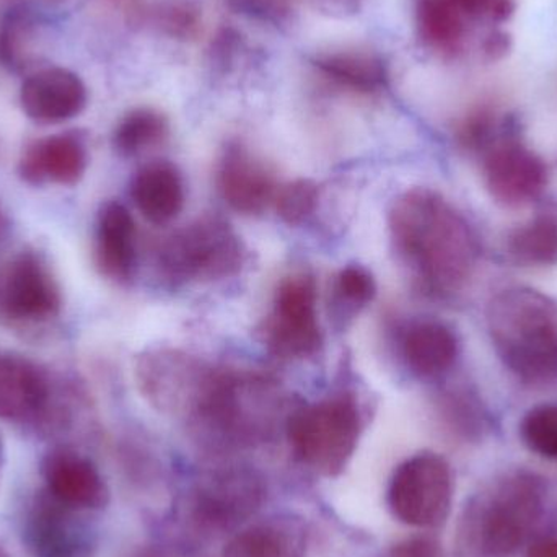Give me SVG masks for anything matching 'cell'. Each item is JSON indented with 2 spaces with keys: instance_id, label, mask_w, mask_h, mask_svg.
<instances>
[{
  "instance_id": "6da1fadb",
  "label": "cell",
  "mask_w": 557,
  "mask_h": 557,
  "mask_svg": "<svg viewBox=\"0 0 557 557\" xmlns=\"http://www.w3.org/2000/svg\"><path fill=\"white\" fill-rule=\"evenodd\" d=\"M389 228L399 257L428 294L461 290L476 268L480 247L470 224L432 189L403 195L393 206Z\"/></svg>"
},
{
  "instance_id": "7a4b0ae2",
  "label": "cell",
  "mask_w": 557,
  "mask_h": 557,
  "mask_svg": "<svg viewBox=\"0 0 557 557\" xmlns=\"http://www.w3.org/2000/svg\"><path fill=\"white\" fill-rule=\"evenodd\" d=\"M545 500L539 474H500L465 503L455 527V556L512 557L542 519Z\"/></svg>"
},
{
  "instance_id": "3957f363",
  "label": "cell",
  "mask_w": 557,
  "mask_h": 557,
  "mask_svg": "<svg viewBox=\"0 0 557 557\" xmlns=\"http://www.w3.org/2000/svg\"><path fill=\"white\" fill-rule=\"evenodd\" d=\"M491 343L510 373L529 385L557 376V304L532 287H510L487 305Z\"/></svg>"
},
{
  "instance_id": "277c9868",
  "label": "cell",
  "mask_w": 557,
  "mask_h": 557,
  "mask_svg": "<svg viewBox=\"0 0 557 557\" xmlns=\"http://www.w3.org/2000/svg\"><path fill=\"white\" fill-rule=\"evenodd\" d=\"M362 418L349 393L330 396L297 409L288 418L287 435L295 457L323 476H337L359 444Z\"/></svg>"
},
{
  "instance_id": "5b68a950",
  "label": "cell",
  "mask_w": 557,
  "mask_h": 557,
  "mask_svg": "<svg viewBox=\"0 0 557 557\" xmlns=\"http://www.w3.org/2000/svg\"><path fill=\"white\" fill-rule=\"evenodd\" d=\"M244 264V247L234 228L219 218H201L166 238L160 250L163 273L176 282L218 281Z\"/></svg>"
},
{
  "instance_id": "8992f818",
  "label": "cell",
  "mask_w": 557,
  "mask_h": 557,
  "mask_svg": "<svg viewBox=\"0 0 557 557\" xmlns=\"http://www.w3.org/2000/svg\"><path fill=\"white\" fill-rule=\"evenodd\" d=\"M454 500L450 465L437 454H419L399 465L389 483L393 516L406 525L434 529L447 520Z\"/></svg>"
},
{
  "instance_id": "52a82bcc",
  "label": "cell",
  "mask_w": 557,
  "mask_h": 557,
  "mask_svg": "<svg viewBox=\"0 0 557 557\" xmlns=\"http://www.w3.org/2000/svg\"><path fill=\"white\" fill-rule=\"evenodd\" d=\"M58 278L41 255L22 251L0 268V321L33 326L61 313Z\"/></svg>"
},
{
  "instance_id": "ba28073f",
  "label": "cell",
  "mask_w": 557,
  "mask_h": 557,
  "mask_svg": "<svg viewBox=\"0 0 557 557\" xmlns=\"http://www.w3.org/2000/svg\"><path fill=\"white\" fill-rule=\"evenodd\" d=\"M481 157L484 183L496 205L519 209L542 198L548 185V166L525 144L503 134Z\"/></svg>"
},
{
  "instance_id": "9c48e42d",
  "label": "cell",
  "mask_w": 557,
  "mask_h": 557,
  "mask_svg": "<svg viewBox=\"0 0 557 557\" xmlns=\"http://www.w3.org/2000/svg\"><path fill=\"white\" fill-rule=\"evenodd\" d=\"M267 341L270 349L282 359H305L320 350L323 336L318 323L313 277L298 274L281 282L273 317L268 323Z\"/></svg>"
},
{
  "instance_id": "30bf717a",
  "label": "cell",
  "mask_w": 557,
  "mask_h": 557,
  "mask_svg": "<svg viewBox=\"0 0 557 557\" xmlns=\"http://www.w3.org/2000/svg\"><path fill=\"white\" fill-rule=\"evenodd\" d=\"M264 500V484L253 471H219L195 491L193 517L201 529L225 532L257 513Z\"/></svg>"
},
{
  "instance_id": "8fae6325",
  "label": "cell",
  "mask_w": 557,
  "mask_h": 557,
  "mask_svg": "<svg viewBox=\"0 0 557 557\" xmlns=\"http://www.w3.org/2000/svg\"><path fill=\"white\" fill-rule=\"evenodd\" d=\"M77 510L39 494L25 517L23 540L33 557H91L90 533L78 522Z\"/></svg>"
},
{
  "instance_id": "7c38bea8",
  "label": "cell",
  "mask_w": 557,
  "mask_h": 557,
  "mask_svg": "<svg viewBox=\"0 0 557 557\" xmlns=\"http://www.w3.org/2000/svg\"><path fill=\"white\" fill-rule=\"evenodd\" d=\"M84 81L64 67L33 72L20 88L23 113L38 124H61L74 120L87 107Z\"/></svg>"
},
{
  "instance_id": "4fadbf2b",
  "label": "cell",
  "mask_w": 557,
  "mask_h": 557,
  "mask_svg": "<svg viewBox=\"0 0 557 557\" xmlns=\"http://www.w3.org/2000/svg\"><path fill=\"white\" fill-rule=\"evenodd\" d=\"M87 163V146L82 137L72 133L54 134L35 140L23 150L18 175L32 186L48 183L74 186L85 175Z\"/></svg>"
},
{
  "instance_id": "5bb4252c",
  "label": "cell",
  "mask_w": 557,
  "mask_h": 557,
  "mask_svg": "<svg viewBox=\"0 0 557 557\" xmlns=\"http://www.w3.org/2000/svg\"><path fill=\"white\" fill-rule=\"evenodd\" d=\"M51 398L48 373L18 354H0V419L35 421L45 414Z\"/></svg>"
},
{
  "instance_id": "9a60e30c",
  "label": "cell",
  "mask_w": 557,
  "mask_h": 557,
  "mask_svg": "<svg viewBox=\"0 0 557 557\" xmlns=\"http://www.w3.org/2000/svg\"><path fill=\"white\" fill-rule=\"evenodd\" d=\"M219 189L240 214H261L276 199V183L268 166L244 146L225 150L219 169Z\"/></svg>"
},
{
  "instance_id": "2e32d148",
  "label": "cell",
  "mask_w": 557,
  "mask_h": 557,
  "mask_svg": "<svg viewBox=\"0 0 557 557\" xmlns=\"http://www.w3.org/2000/svg\"><path fill=\"white\" fill-rule=\"evenodd\" d=\"M46 491L71 509L98 510L107 506L108 493L103 478L95 465L67 450L52 451L42 465Z\"/></svg>"
},
{
  "instance_id": "e0dca14e",
  "label": "cell",
  "mask_w": 557,
  "mask_h": 557,
  "mask_svg": "<svg viewBox=\"0 0 557 557\" xmlns=\"http://www.w3.org/2000/svg\"><path fill=\"white\" fill-rule=\"evenodd\" d=\"M95 261L100 273L117 284H127L136 274V224L120 202H108L98 214Z\"/></svg>"
},
{
  "instance_id": "ac0fdd59",
  "label": "cell",
  "mask_w": 557,
  "mask_h": 557,
  "mask_svg": "<svg viewBox=\"0 0 557 557\" xmlns=\"http://www.w3.org/2000/svg\"><path fill=\"white\" fill-rule=\"evenodd\" d=\"M403 359L422 379L444 375L455 366L460 352L457 334L441 321H418L403 336Z\"/></svg>"
},
{
  "instance_id": "d6986e66",
  "label": "cell",
  "mask_w": 557,
  "mask_h": 557,
  "mask_svg": "<svg viewBox=\"0 0 557 557\" xmlns=\"http://www.w3.org/2000/svg\"><path fill=\"white\" fill-rule=\"evenodd\" d=\"M131 196L140 214L156 225L178 218L185 205V188L178 170L169 162L144 165L134 176Z\"/></svg>"
},
{
  "instance_id": "ffe728a7",
  "label": "cell",
  "mask_w": 557,
  "mask_h": 557,
  "mask_svg": "<svg viewBox=\"0 0 557 557\" xmlns=\"http://www.w3.org/2000/svg\"><path fill=\"white\" fill-rule=\"evenodd\" d=\"M506 255L525 268L557 264V202H545L535 214L517 225L506 237Z\"/></svg>"
},
{
  "instance_id": "44dd1931",
  "label": "cell",
  "mask_w": 557,
  "mask_h": 557,
  "mask_svg": "<svg viewBox=\"0 0 557 557\" xmlns=\"http://www.w3.org/2000/svg\"><path fill=\"white\" fill-rule=\"evenodd\" d=\"M313 65L327 82L354 94H376L388 81L382 58L360 49L324 52L314 58Z\"/></svg>"
},
{
  "instance_id": "7402d4cb",
  "label": "cell",
  "mask_w": 557,
  "mask_h": 557,
  "mask_svg": "<svg viewBox=\"0 0 557 557\" xmlns=\"http://www.w3.org/2000/svg\"><path fill=\"white\" fill-rule=\"evenodd\" d=\"M305 530L292 519H274L242 530L224 557H305Z\"/></svg>"
},
{
  "instance_id": "603a6c76",
  "label": "cell",
  "mask_w": 557,
  "mask_h": 557,
  "mask_svg": "<svg viewBox=\"0 0 557 557\" xmlns=\"http://www.w3.org/2000/svg\"><path fill=\"white\" fill-rule=\"evenodd\" d=\"M416 23L422 41L432 51L455 54L463 41V13L450 0H418Z\"/></svg>"
},
{
  "instance_id": "cb8c5ba5",
  "label": "cell",
  "mask_w": 557,
  "mask_h": 557,
  "mask_svg": "<svg viewBox=\"0 0 557 557\" xmlns=\"http://www.w3.org/2000/svg\"><path fill=\"white\" fill-rule=\"evenodd\" d=\"M169 134L166 117L152 108L129 111L117 123L113 134V147L121 157H137L153 149Z\"/></svg>"
},
{
  "instance_id": "d4e9b609",
  "label": "cell",
  "mask_w": 557,
  "mask_h": 557,
  "mask_svg": "<svg viewBox=\"0 0 557 557\" xmlns=\"http://www.w3.org/2000/svg\"><path fill=\"white\" fill-rule=\"evenodd\" d=\"M36 28L38 20L26 7H15L3 15L0 22V62L3 67L15 74L28 71Z\"/></svg>"
},
{
  "instance_id": "484cf974",
  "label": "cell",
  "mask_w": 557,
  "mask_h": 557,
  "mask_svg": "<svg viewBox=\"0 0 557 557\" xmlns=\"http://www.w3.org/2000/svg\"><path fill=\"white\" fill-rule=\"evenodd\" d=\"M442 414L448 428L467 441H476L486 432L490 419L476 395L467 388L448 392L442 399Z\"/></svg>"
},
{
  "instance_id": "4316f807",
  "label": "cell",
  "mask_w": 557,
  "mask_h": 557,
  "mask_svg": "<svg viewBox=\"0 0 557 557\" xmlns=\"http://www.w3.org/2000/svg\"><path fill=\"white\" fill-rule=\"evenodd\" d=\"M523 444L543 458L557 460V406L539 405L520 422Z\"/></svg>"
},
{
  "instance_id": "83f0119b",
  "label": "cell",
  "mask_w": 557,
  "mask_h": 557,
  "mask_svg": "<svg viewBox=\"0 0 557 557\" xmlns=\"http://www.w3.org/2000/svg\"><path fill=\"white\" fill-rule=\"evenodd\" d=\"M318 198H320V191L311 180L288 183L278 189L274 199L277 215L290 227L305 224L317 211Z\"/></svg>"
},
{
  "instance_id": "f1b7e54d",
  "label": "cell",
  "mask_w": 557,
  "mask_h": 557,
  "mask_svg": "<svg viewBox=\"0 0 557 557\" xmlns=\"http://www.w3.org/2000/svg\"><path fill=\"white\" fill-rule=\"evenodd\" d=\"M153 25L175 38H193L199 29V12L188 2H170L149 12Z\"/></svg>"
},
{
  "instance_id": "f546056e",
  "label": "cell",
  "mask_w": 557,
  "mask_h": 557,
  "mask_svg": "<svg viewBox=\"0 0 557 557\" xmlns=\"http://www.w3.org/2000/svg\"><path fill=\"white\" fill-rule=\"evenodd\" d=\"M336 294L350 307H366L376 294L375 278L360 267H349L336 277Z\"/></svg>"
},
{
  "instance_id": "4dcf8cb0",
  "label": "cell",
  "mask_w": 557,
  "mask_h": 557,
  "mask_svg": "<svg viewBox=\"0 0 557 557\" xmlns=\"http://www.w3.org/2000/svg\"><path fill=\"white\" fill-rule=\"evenodd\" d=\"M227 3L240 15L274 26L287 25L294 12L292 0H227Z\"/></svg>"
},
{
  "instance_id": "1f68e13d",
  "label": "cell",
  "mask_w": 557,
  "mask_h": 557,
  "mask_svg": "<svg viewBox=\"0 0 557 557\" xmlns=\"http://www.w3.org/2000/svg\"><path fill=\"white\" fill-rule=\"evenodd\" d=\"M463 15H491L504 20L513 12L512 0H450Z\"/></svg>"
},
{
  "instance_id": "d6a6232c",
  "label": "cell",
  "mask_w": 557,
  "mask_h": 557,
  "mask_svg": "<svg viewBox=\"0 0 557 557\" xmlns=\"http://www.w3.org/2000/svg\"><path fill=\"white\" fill-rule=\"evenodd\" d=\"M389 557H444L442 546L431 536H414L393 546Z\"/></svg>"
},
{
  "instance_id": "836d02e7",
  "label": "cell",
  "mask_w": 557,
  "mask_h": 557,
  "mask_svg": "<svg viewBox=\"0 0 557 557\" xmlns=\"http://www.w3.org/2000/svg\"><path fill=\"white\" fill-rule=\"evenodd\" d=\"M314 9L334 16L354 15L359 12L362 0H308Z\"/></svg>"
},
{
  "instance_id": "e575fe53",
  "label": "cell",
  "mask_w": 557,
  "mask_h": 557,
  "mask_svg": "<svg viewBox=\"0 0 557 557\" xmlns=\"http://www.w3.org/2000/svg\"><path fill=\"white\" fill-rule=\"evenodd\" d=\"M484 49H486V54L490 55V59L496 61V59L504 58V55L509 52L510 38L506 33H494V35L487 39Z\"/></svg>"
},
{
  "instance_id": "d590c367",
  "label": "cell",
  "mask_w": 557,
  "mask_h": 557,
  "mask_svg": "<svg viewBox=\"0 0 557 557\" xmlns=\"http://www.w3.org/2000/svg\"><path fill=\"white\" fill-rule=\"evenodd\" d=\"M523 557H557V540H540L533 543Z\"/></svg>"
},
{
  "instance_id": "8d00e7d4",
  "label": "cell",
  "mask_w": 557,
  "mask_h": 557,
  "mask_svg": "<svg viewBox=\"0 0 557 557\" xmlns=\"http://www.w3.org/2000/svg\"><path fill=\"white\" fill-rule=\"evenodd\" d=\"M0 557H10L9 555H7V552L5 549L2 548V546H0Z\"/></svg>"
},
{
  "instance_id": "74e56055",
  "label": "cell",
  "mask_w": 557,
  "mask_h": 557,
  "mask_svg": "<svg viewBox=\"0 0 557 557\" xmlns=\"http://www.w3.org/2000/svg\"><path fill=\"white\" fill-rule=\"evenodd\" d=\"M46 2H61V0H46Z\"/></svg>"
},
{
  "instance_id": "f35d334b",
  "label": "cell",
  "mask_w": 557,
  "mask_h": 557,
  "mask_svg": "<svg viewBox=\"0 0 557 557\" xmlns=\"http://www.w3.org/2000/svg\"><path fill=\"white\" fill-rule=\"evenodd\" d=\"M140 557H156V556H152V555H144V556H140Z\"/></svg>"
},
{
  "instance_id": "ab89813d",
  "label": "cell",
  "mask_w": 557,
  "mask_h": 557,
  "mask_svg": "<svg viewBox=\"0 0 557 557\" xmlns=\"http://www.w3.org/2000/svg\"><path fill=\"white\" fill-rule=\"evenodd\" d=\"M0 231H2V222H0Z\"/></svg>"
}]
</instances>
